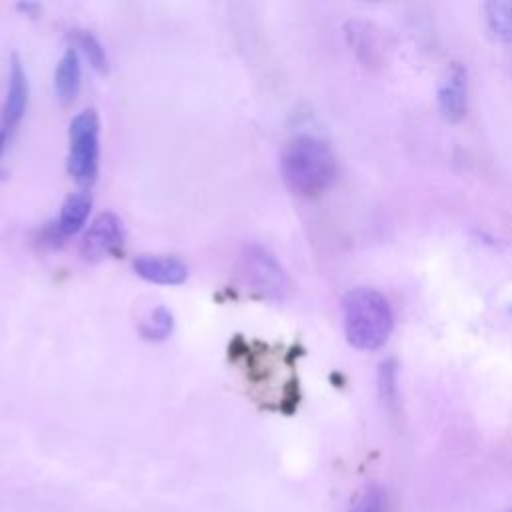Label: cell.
Returning a JSON list of instances; mask_svg holds the SVG:
<instances>
[{"mask_svg": "<svg viewBox=\"0 0 512 512\" xmlns=\"http://www.w3.org/2000/svg\"><path fill=\"white\" fill-rule=\"evenodd\" d=\"M346 340L358 350H378L386 344L394 316L382 292L370 286H356L342 298Z\"/></svg>", "mask_w": 512, "mask_h": 512, "instance_id": "cell-2", "label": "cell"}, {"mask_svg": "<svg viewBox=\"0 0 512 512\" xmlns=\"http://www.w3.org/2000/svg\"><path fill=\"white\" fill-rule=\"evenodd\" d=\"M380 394L386 404H392L396 398V368L392 360L380 364Z\"/></svg>", "mask_w": 512, "mask_h": 512, "instance_id": "cell-16", "label": "cell"}, {"mask_svg": "<svg viewBox=\"0 0 512 512\" xmlns=\"http://www.w3.org/2000/svg\"><path fill=\"white\" fill-rule=\"evenodd\" d=\"M346 36L350 46L354 48V52L368 64L378 60V38L376 32L372 30L370 24L366 22H358V20H350L346 24Z\"/></svg>", "mask_w": 512, "mask_h": 512, "instance_id": "cell-12", "label": "cell"}, {"mask_svg": "<svg viewBox=\"0 0 512 512\" xmlns=\"http://www.w3.org/2000/svg\"><path fill=\"white\" fill-rule=\"evenodd\" d=\"M82 82V68H80V54L70 46L60 56L56 70H54V90L62 104H68L76 98Z\"/></svg>", "mask_w": 512, "mask_h": 512, "instance_id": "cell-9", "label": "cell"}, {"mask_svg": "<svg viewBox=\"0 0 512 512\" xmlns=\"http://www.w3.org/2000/svg\"><path fill=\"white\" fill-rule=\"evenodd\" d=\"M508 512H512V508H510V510H508Z\"/></svg>", "mask_w": 512, "mask_h": 512, "instance_id": "cell-19", "label": "cell"}, {"mask_svg": "<svg viewBox=\"0 0 512 512\" xmlns=\"http://www.w3.org/2000/svg\"><path fill=\"white\" fill-rule=\"evenodd\" d=\"M438 108L448 122H458L466 114L468 80H466V68L460 62H452L440 80Z\"/></svg>", "mask_w": 512, "mask_h": 512, "instance_id": "cell-6", "label": "cell"}, {"mask_svg": "<svg viewBox=\"0 0 512 512\" xmlns=\"http://www.w3.org/2000/svg\"><path fill=\"white\" fill-rule=\"evenodd\" d=\"M240 274L244 282L266 300L280 302L290 292V280L276 256L260 244L244 246L240 254Z\"/></svg>", "mask_w": 512, "mask_h": 512, "instance_id": "cell-4", "label": "cell"}, {"mask_svg": "<svg viewBox=\"0 0 512 512\" xmlns=\"http://www.w3.org/2000/svg\"><path fill=\"white\" fill-rule=\"evenodd\" d=\"M134 272L152 282L164 286L182 284L188 276L186 264L176 256H162V254H138L132 262Z\"/></svg>", "mask_w": 512, "mask_h": 512, "instance_id": "cell-7", "label": "cell"}, {"mask_svg": "<svg viewBox=\"0 0 512 512\" xmlns=\"http://www.w3.org/2000/svg\"><path fill=\"white\" fill-rule=\"evenodd\" d=\"M280 172L284 184L296 196L314 198L326 192L336 180V158L324 140L300 134L284 146Z\"/></svg>", "mask_w": 512, "mask_h": 512, "instance_id": "cell-1", "label": "cell"}, {"mask_svg": "<svg viewBox=\"0 0 512 512\" xmlns=\"http://www.w3.org/2000/svg\"><path fill=\"white\" fill-rule=\"evenodd\" d=\"M70 40H72V48L82 54L90 68L98 74H106L108 72V58H106V50L104 46L100 44V40L88 32V30H70Z\"/></svg>", "mask_w": 512, "mask_h": 512, "instance_id": "cell-11", "label": "cell"}, {"mask_svg": "<svg viewBox=\"0 0 512 512\" xmlns=\"http://www.w3.org/2000/svg\"><path fill=\"white\" fill-rule=\"evenodd\" d=\"M90 206H92V200L86 192H74V194L66 196L64 204L60 208L58 222H56V226L64 238L74 236L76 232L82 230V226L88 218Z\"/></svg>", "mask_w": 512, "mask_h": 512, "instance_id": "cell-10", "label": "cell"}, {"mask_svg": "<svg viewBox=\"0 0 512 512\" xmlns=\"http://www.w3.org/2000/svg\"><path fill=\"white\" fill-rule=\"evenodd\" d=\"M100 120L94 108L78 112L68 128V174L80 186H92L98 176Z\"/></svg>", "mask_w": 512, "mask_h": 512, "instance_id": "cell-3", "label": "cell"}, {"mask_svg": "<svg viewBox=\"0 0 512 512\" xmlns=\"http://www.w3.org/2000/svg\"><path fill=\"white\" fill-rule=\"evenodd\" d=\"M124 228L122 220L114 212H102L84 234L80 252L88 262H100L108 256H116L122 250Z\"/></svg>", "mask_w": 512, "mask_h": 512, "instance_id": "cell-5", "label": "cell"}, {"mask_svg": "<svg viewBox=\"0 0 512 512\" xmlns=\"http://www.w3.org/2000/svg\"><path fill=\"white\" fill-rule=\"evenodd\" d=\"M18 10L24 12V14L36 16V12L40 10V6H38V4H32V2H24V4H18Z\"/></svg>", "mask_w": 512, "mask_h": 512, "instance_id": "cell-17", "label": "cell"}, {"mask_svg": "<svg viewBox=\"0 0 512 512\" xmlns=\"http://www.w3.org/2000/svg\"><path fill=\"white\" fill-rule=\"evenodd\" d=\"M6 142H8V130L0 126V156H2V152L6 148Z\"/></svg>", "mask_w": 512, "mask_h": 512, "instance_id": "cell-18", "label": "cell"}, {"mask_svg": "<svg viewBox=\"0 0 512 512\" xmlns=\"http://www.w3.org/2000/svg\"><path fill=\"white\" fill-rule=\"evenodd\" d=\"M348 512H390L388 510V496L382 486L368 484L364 486L352 500Z\"/></svg>", "mask_w": 512, "mask_h": 512, "instance_id": "cell-15", "label": "cell"}, {"mask_svg": "<svg viewBox=\"0 0 512 512\" xmlns=\"http://www.w3.org/2000/svg\"><path fill=\"white\" fill-rule=\"evenodd\" d=\"M172 328H174V318H172V312L166 308V306H156L146 320H142L140 324V334L146 338V340H166L170 334H172Z\"/></svg>", "mask_w": 512, "mask_h": 512, "instance_id": "cell-14", "label": "cell"}, {"mask_svg": "<svg viewBox=\"0 0 512 512\" xmlns=\"http://www.w3.org/2000/svg\"><path fill=\"white\" fill-rule=\"evenodd\" d=\"M28 104V80L26 70L16 54L10 58V70H8V86L6 96L2 104V128L8 132L22 120Z\"/></svg>", "mask_w": 512, "mask_h": 512, "instance_id": "cell-8", "label": "cell"}, {"mask_svg": "<svg viewBox=\"0 0 512 512\" xmlns=\"http://www.w3.org/2000/svg\"><path fill=\"white\" fill-rule=\"evenodd\" d=\"M484 18L488 30L502 42H512V2L494 0L484 4Z\"/></svg>", "mask_w": 512, "mask_h": 512, "instance_id": "cell-13", "label": "cell"}]
</instances>
